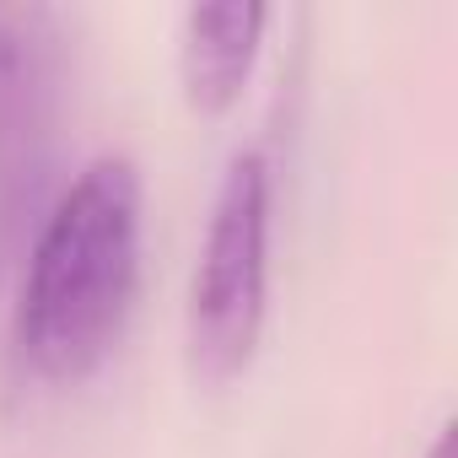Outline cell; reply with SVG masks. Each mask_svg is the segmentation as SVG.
Wrapping results in <instances>:
<instances>
[{"instance_id":"6da1fadb","label":"cell","mask_w":458,"mask_h":458,"mask_svg":"<svg viewBox=\"0 0 458 458\" xmlns=\"http://www.w3.org/2000/svg\"><path fill=\"white\" fill-rule=\"evenodd\" d=\"M140 276V173L92 157L55 199L17 302V356L44 383L87 377L124 329Z\"/></svg>"},{"instance_id":"7a4b0ae2","label":"cell","mask_w":458,"mask_h":458,"mask_svg":"<svg viewBox=\"0 0 458 458\" xmlns=\"http://www.w3.org/2000/svg\"><path fill=\"white\" fill-rule=\"evenodd\" d=\"M270 281V167L259 151H238L221 173L199 265L189 281V367L205 383H226L249 367L265 329Z\"/></svg>"},{"instance_id":"3957f363","label":"cell","mask_w":458,"mask_h":458,"mask_svg":"<svg viewBox=\"0 0 458 458\" xmlns=\"http://www.w3.org/2000/svg\"><path fill=\"white\" fill-rule=\"evenodd\" d=\"M265 6L254 0H221V6H194L178 33V76L183 98L199 114H221L249 81V65L259 55Z\"/></svg>"},{"instance_id":"277c9868","label":"cell","mask_w":458,"mask_h":458,"mask_svg":"<svg viewBox=\"0 0 458 458\" xmlns=\"http://www.w3.org/2000/svg\"><path fill=\"white\" fill-rule=\"evenodd\" d=\"M44 87V49L28 17L0 12V140L22 135Z\"/></svg>"},{"instance_id":"5b68a950","label":"cell","mask_w":458,"mask_h":458,"mask_svg":"<svg viewBox=\"0 0 458 458\" xmlns=\"http://www.w3.org/2000/svg\"><path fill=\"white\" fill-rule=\"evenodd\" d=\"M426 458H453V431H437V442H431Z\"/></svg>"}]
</instances>
